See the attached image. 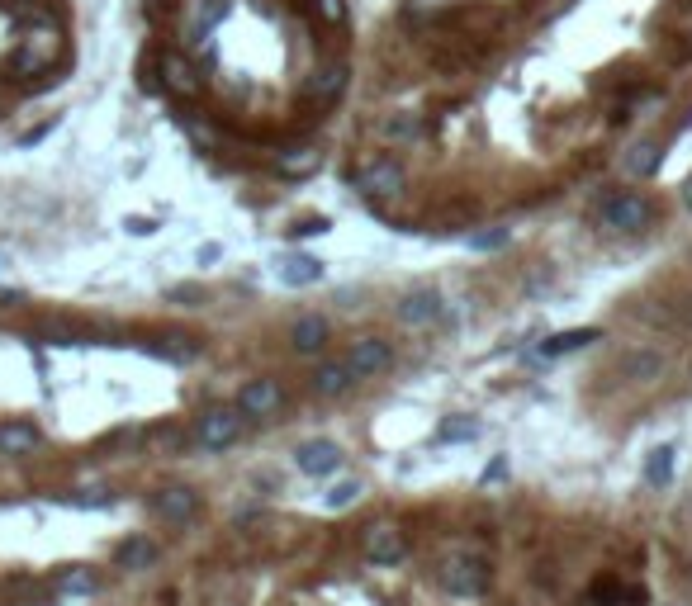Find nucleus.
<instances>
[{"mask_svg": "<svg viewBox=\"0 0 692 606\" xmlns=\"http://www.w3.org/2000/svg\"><path fill=\"white\" fill-rule=\"evenodd\" d=\"M57 57H62V29H57V24H43V29H34V34H24V43L15 48V57H10V76L29 81L34 72H48Z\"/></svg>", "mask_w": 692, "mask_h": 606, "instance_id": "nucleus-1", "label": "nucleus"}, {"mask_svg": "<svg viewBox=\"0 0 692 606\" xmlns=\"http://www.w3.org/2000/svg\"><path fill=\"white\" fill-rule=\"evenodd\" d=\"M157 86H162L166 95H176V100H200L204 76H200V67L190 62V53L166 48V53L157 57Z\"/></svg>", "mask_w": 692, "mask_h": 606, "instance_id": "nucleus-2", "label": "nucleus"}, {"mask_svg": "<svg viewBox=\"0 0 692 606\" xmlns=\"http://www.w3.org/2000/svg\"><path fill=\"white\" fill-rule=\"evenodd\" d=\"M602 228H612V232H640V228H650V218H655V204L645 195H636V190H617V195L602 204Z\"/></svg>", "mask_w": 692, "mask_h": 606, "instance_id": "nucleus-3", "label": "nucleus"}, {"mask_svg": "<svg viewBox=\"0 0 692 606\" xmlns=\"http://www.w3.org/2000/svg\"><path fill=\"white\" fill-rule=\"evenodd\" d=\"M242 436V412L237 408H209L195 422V441H200L204 450H228Z\"/></svg>", "mask_w": 692, "mask_h": 606, "instance_id": "nucleus-4", "label": "nucleus"}, {"mask_svg": "<svg viewBox=\"0 0 692 606\" xmlns=\"http://www.w3.org/2000/svg\"><path fill=\"white\" fill-rule=\"evenodd\" d=\"M346 86H351V67H346V62H323V67L304 81V95H309L318 109H332L346 95Z\"/></svg>", "mask_w": 692, "mask_h": 606, "instance_id": "nucleus-5", "label": "nucleus"}, {"mask_svg": "<svg viewBox=\"0 0 692 606\" xmlns=\"http://www.w3.org/2000/svg\"><path fill=\"white\" fill-rule=\"evenodd\" d=\"M152 512L162 521H171V526H185V521H195V512H200V493L185 488V483H166V488L152 493Z\"/></svg>", "mask_w": 692, "mask_h": 606, "instance_id": "nucleus-6", "label": "nucleus"}, {"mask_svg": "<svg viewBox=\"0 0 692 606\" xmlns=\"http://www.w3.org/2000/svg\"><path fill=\"white\" fill-rule=\"evenodd\" d=\"M389 365H394V351H389L384 337H361V341H351V351H346L351 379H370V375H380V370H389Z\"/></svg>", "mask_w": 692, "mask_h": 606, "instance_id": "nucleus-7", "label": "nucleus"}, {"mask_svg": "<svg viewBox=\"0 0 692 606\" xmlns=\"http://www.w3.org/2000/svg\"><path fill=\"white\" fill-rule=\"evenodd\" d=\"M441 583H446V592H456V597H484L489 592V564L484 559H451L441 569Z\"/></svg>", "mask_w": 692, "mask_h": 606, "instance_id": "nucleus-8", "label": "nucleus"}, {"mask_svg": "<svg viewBox=\"0 0 692 606\" xmlns=\"http://www.w3.org/2000/svg\"><path fill=\"white\" fill-rule=\"evenodd\" d=\"M403 554H408V540H403L399 526H389V521H375V526L365 531V559H370V564H380V569H394Z\"/></svg>", "mask_w": 692, "mask_h": 606, "instance_id": "nucleus-9", "label": "nucleus"}, {"mask_svg": "<svg viewBox=\"0 0 692 606\" xmlns=\"http://www.w3.org/2000/svg\"><path fill=\"white\" fill-rule=\"evenodd\" d=\"M356 185H361L365 195L389 199V195H399L403 185H408V171H403V161L380 157V161H370V166H365L361 176H356Z\"/></svg>", "mask_w": 692, "mask_h": 606, "instance_id": "nucleus-10", "label": "nucleus"}, {"mask_svg": "<svg viewBox=\"0 0 692 606\" xmlns=\"http://www.w3.org/2000/svg\"><path fill=\"white\" fill-rule=\"evenodd\" d=\"M342 446L337 441H304V446L294 450V464H299V474H309V479H328L342 469Z\"/></svg>", "mask_w": 692, "mask_h": 606, "instance_id": "nucleus-11", "label": "nucleus"}, {"mask_svg": "<svg viewBox=\"0 0 692 606\" xmlns=\"http://www.w3.org/2000/svg\"><path fill=\"white\" fill-rule=\"evenodd\" d=\"M223 19V0H185L181 10V34L190 48H200L204 38L214 34V24Z\"/></svg>", "mask_w": 692, "mask_h": 606, "instance_id": "nucleus-12", "label": "nucleus"}, {"mask_svg": "<svg viewBox=\"0 0 692 606\" xmlns=\"http://www.w3.org/2000/svg\"><path fill=\"white\" fill-rule=\"evenodd\" d=\"M280 403H285L280 379H252V384H242V393H237V412L242 417H271Z\"/></svg>", "mask_w": 692, "mask_h": 606, "instance_id": "nucleus-13", "label": "nucleus"}, {"mask_svg": "<svg viewBox=\"0 0 692 606\" xmlns=\"http://www.w3.org/2000/svg\"><path fill=\"white\" fill-rule=\"evenodd\" d=\"M446 313V303H441L437 289H408L399 299V322L403 327H432V322Z\"/></svg>", "mask_w": 692, "mask_h": 606, "instance_id": "nucleus-14", "label": "nucleus"}, {"mask_svg": "<svg viewBox=\"0 0 692 606\" xmlns=\"http://www.w3.org/2000/svg\"><path fill=\"white\" fill-rule=\"evenodd\" d=\"M275 270H280V285H290V289H309V285H318V280L328 275V266H323L318 256H309V251H294V256H285Z\"/></svg>", "mask_w": 692, "mask_h": 606, "instance_id": "nucleus-15", "label": "nucleus"}, {"mask_svg": "<svg viewBox=\"0 0 692 606\" xmlns=\"http://www.w3.org/2000/svg\"><path fill=\"white\" fill-rule=\"evenodd\" d=\"M593 341H602V327H569V332H555V337L541 341V346H536V356H541V360H560V356L583 351V346H593Z\"/></svg>", "mask_w": 692, "mask_h": 606, "instance_id": "nucleus-16", "label": "nucleus"}, {"mask_svg": "<svg viewBox=\"0 0 692 606\" xmlns=\"http://www.w3.org/2000/svg\"><path fill=\"white\" fill-rule=\"evenodd\" d=\"M328 318H318V313H309V318H299L290 327V346L299 351V356H318L323 346H328Z\"/></svg>", "mask_w": 692, "mask_h": 606, "instance_id": "nucleus-17", "label": "nucleus"}, {"mask_svg": "<svg viewBox=\"0 0 692 606\" xmlns=\"http://www.w3.org/2000/svg\"><path fill=\"white\" fill-rule=\"evenodd\" d=\"M114 564H119V569H128V573H143V569H152V564H157V545H152L147 535H128L124 545L114 550Z\"/></svg>", "mask_w": 692, "mask_h": 606, "instance_id": "nucleus-18", "label": "nucleus"}, {"mask_svg": "<svg viewBox=\"0 0 692 606\" xmlns=\"http://www.w3.org/2000/svg\"><path fill=\"white\" fill-rule=\"evenodd\" d=\"M659 161H664L659 143H650V138H640V143H631V152L621 157V166H626V176L650 180V176H659Z\"/></svg>", "mask_w": 692, "mask_h": 606, "instance_id": "nucleus-19", "label": "nucleus"}, {"mask_svg": "<svg viewBox=\"0 0 692 606\" xmlns=\"http://www.w3.org/2000/svg\"><path fill=\"white\" fill-rule=\"evenodd\" d=\"M43 441V431L34 422H0V455H29L38 450Z\"/></svg>", "mask_w": 692, "mask_h": 606, "instance_id": "nucleus-20", "label": "nucleus"}, {"mask_svg": "<svg viewBox=\"0 0 692 606\" xmlns=\"http://www.w3.org/2000/svg\"><path fill=\"white\" fill-rule=\"evenodd\" d=\"M346 384H351L346 360H323V365L313 370V379H309V389L318 393V398H337V393H346Z\"/></svg>", "mask_w": 692, "mask_h": 606, "instance_id": "nucleus-21", "label": "nucleus"}, {"mask_svg": "<svg viewBox=\"0 0 692 606\" xmlns=\"http://www.w3.org/2000/svg\"><path fill=\"white\" fill-rule=\"evenodd\" d=\"M318 161H323V152L313 143H299V147H285L280 157H275V166H280V176H313L318 171Z\"/></svg>", "mask_w": 692, "mask_h": 606, "instance_id": "nucleus-22", "label": "nucleus"}, {"mask_svg": "<svg viewBox=\"0 0 692 606\" xmlns=\"http://www.w3.org/2000/svg\"><path fill=\"white\" fill-rule=\"evenodd\" d=\"M152 356L171 360V365H190V360L200 356V341L185 337V332H171V337H157V341H152Z\"/></svg>", "mask_w": 692, "mask_h": 606, "instance_id": "nucleus-23", "label": "nucleus"}, {"mask_svg": "<svg viewBox=\"0 0 692 606\" xmlns=\"http://www.w3.org/2000/svg\"><path fill=\"white\" fill-rule=\"evenodd\" d=\"M674 446H655L650 450V460H645V483L650 488H669L674 483Z\"/></svg>", "mask_w": 692, "mask_h": 606, "instance_id": "nucleus-24", "label": "nucleus"}, {"mask_svg": "<svg viewBox=\"0 0 692 606\" xmlns=\"http://www.w3.org/2000/svg\"><path fill=\"white\" fill-rule=\"evenodd\" d=\"M53 588L62 592V597H91V592H95V573L76 564V569H62V573H57Z\"/></svg>", "mask_w": 692, "mask_h": 606, "instance_id": "nucleus-25", "label": "nucleus"}, {"mask_svg": "<svg viewBox=\"0 0 692 606\" xmlns=\"http://www.w3.org/2000/svg\"><path fill=\"white\" fill-rule=\"evenodd\" d=\"M474 436H479L474 417H446L437 427V446H460V441H474Z\"/></svg>", "mask_w": 692, "mask_h": 606, "instance_id": "nucleus-26", "label": "nucleus"}, {"mask_svg": "<svg viewBox=\"0 0 692 606\" xmlns=\"http://www.w3.org/2000/svg\"><path fill=\"white\" fill-rule=\"evenodd\" d=\"M361 483L356 479H342V483H332L328 493H323V507H328V512H346V507H356V502H361Z\"/></svg>", "mask_w": 692, "mask_h": 606, "instance_id": "nucleus-27", "label": "nucleus"}, {"mask_svg": "<svg viewBox=\"0 0 692 606\" xmlns=\"http://www.w3.org/2000/svg\"><path fill=\"white\" fill-rule=\"evenodd\" d=\"M664 375V356L655 351H636V356L626 360V379H640V384H650V379Z\"/></svg>", "mask_w": 692, "mask_h": 606, "instance_id": "nucleus-28", "label": "nucleus"}, {"mask_svg": "<svg viewBox=\"0 0 692 606\" xmlns=\"http://www.w3.org/2000/svg\"><path fill=\"white\" fill-rule=\"evenodd\" d=\"M512 242V228L508 223H489V228L470 232V251H503Z\"/></svg>", "mask_w": 692, "mask_h": 606, "instance_id": "nucleus-29", "label": "nucleus"}, {"mask_svg": "<svg viewBox=\"0 0 692 606\" xmlns=\"http://www.w3.org/2000/svg\"><path fill=\"white\" fill-rule=\"evenodd\" d=\"M313 19L323 24V29H342L351 10H346V0H313Z\"/></svg>", "mask_w": 692, "mask_h": 606, "instance_id": "nucleus-30", "label": "nucleus"}, {"mask_svg": "<svg viewBox=\"0 0 692 606\" xmlns=\"http://www.w3.org/2000/svg\"><path fill=\"white\" fill-rule=\"evenodd\" d=\"M380 133L394 138V143H408V138H418V119H413V114H394V119L380 124Z\"/></svg>", "mask_w": 692, "mask_h": 606, "instance_id": "nucleus-31", "label": "nucleus"}, {"mask_svg": "<svg viewBox=\"0 0 692 606\" xmlns=\"http://www.w3.org/2000/svg\"><path fill=\"white\" fill-rule=\"evenodd\" d=\"M332 228V223H328V218H323V214H318V218H299V223H294V237H323V232H328Z\"/></svg>", "mask_w": 692, "mask_h": 606, "instance_id": "nucleus-32", "label": "nucleus"}, {"mask_svg": "<svg viewBox=\"0 0 692 606\" xmlns=\"http://www.w3.org/2000/svg\"><path fill=\"white\" fill-rule=\"evenodd\" d=\"M171 299H176V303H185V308H195V303H200L204 294H200V289H195V285H181V289H171Z\"/></svg>", "mask_w": 692, "mask_h": 606, "instance_id": "nucleus-33", "label": "nucleus"}, {"mask_svg": "<svg viewBox=\"0 0 692 606\" xmlns=\"http://www.w3.org/2000/svg\"><path fill=\"white\" fill-rule=\"evenodd\" d=\"M81 507H105V502H110V493H105V488H86V493H81Z\"/></svg>", "mask_w": 692, "mask_h": 606, "instance_id": "nucleus-34", "label": "nucleus"}, {"mask_svg": "<svg viewBox=\"0 0 692 606\" xmlns=\"http://www.w3.org/2000/svg\"><path fill=\"white\" fill-rule=\"evenodd\" d=\"M503 474H508V455H498V460L489 464V469H484V483H493V479H503Z\"/></svg>", "mask_w": 692, "mask_h": 606, "instance_id": "nucleus-35", "label": "nucleus"}, {"mask_svg": "<svg viewBox=\"0 0 692 606\" xmlns=\"http://www.w3.org/2000/svg\"><path fill=\"white\" fill-rule=\"evenodd\" d=\"M124 228H128V232H138V237H147V232H157V223H152V218H128Z\"/></svg>", "mask_w": 692, "mask_h": 606, "instance_id": "nucleus-36", "label": "nucleus"}, {"mask_svg": "<svg viewBox=\"0 0 692 606\" xmlns=\"http://www.w3.org/2000/svg\"><path fill=\"white\" fill-rule=\"evenodd\" d=\"M19 303H24L19 289H0V308H19Z\"/></svg>", "mask_w": 692, "mask_h": 606, "instance_id": "nucleus-37", "label": "nucleus"}, {"mask_svg": "<svg viewBox=\"0 0 692 606\" xmlns=\"http://www.w3.org/2000/svg\"><path fill=\"white\" fill-rule=\"evenodd\" d=\"M683 204H688V209H692V180H688V185H683Z\"/></svg>", "mask_w": 692, "mask_h": 606, "instance_id": "nucleus-38", "label": "nucleus"}]
</instances>
